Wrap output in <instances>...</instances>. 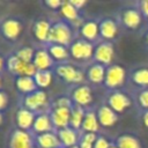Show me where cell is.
Listing matches in <instances>:
<instances>
[{"label":"cell","instance_id":"cell-1","mask_svg":"<svg viewBox=\"0 0 148 148\" xmlns=\"http://www.w3.org/2000/svg\"><path fill=\"white\" fill-rule=\"evenodd\" d=\"M72 39V30L64 22H57L51 25V31L49 36V42L59 45H68Z\"/></svg>","mask_w":148,"mask_h":148},{"label":"cell","instance_id":"cell-27","mask_svg":"<svg viewBox=\"0 0 148 148\" xmlns=\"http://www.w3.org/2000/svg\"><path fill=\"white\" fill-rule=\"evenodd\" d=\"M117 147L118 148H141L138 139L128 134L120 135L117 139Z\"/></svg>","mask_w":148,"mask_h":148},{"label":"cell","instance_id":"cell-14","mask_svg":"<svg viewBox=\"0 0 148 148\" xmlns=\"http://www.w3.org/2000/svg\"><path fill=\"white\" fill-rule=\"evenodd\" d=\"M97 119H98V123L102 126L110 127V126H112V125L116 124V121H117V114H116V112L110 106L103 105L97 111Z\"/></svg>","mask_w":148,"mask_h":148},{"label":"cell","instance_id":"cell-4","mask_svg":"<svg viewBox=\"0 0 148 148\" xmlns=\"http://www.w3.org/2000/svg\"><path fill=\"white\" fill-rule=\"evenodd\" d=\"M71 54L73 58L79 60H86L89 59L94 54V47L92 44L86 39H79L75 40L71 45Z\"/></svg>","mask_w":148,"mask_h":148},{"label":"cell","instance_id":"cell-29","mask_svg":"<svg viewBox=\"0 0 148 148\" xmlns=\"http://www.w3.org/2000/svg\"><path fill=\"white\" fill-rule=\"evenodd\" d=\"M49 53L52 57V59L56 60H65L68 57V50L64 45L59 44H52L49 47Z\"/></svg>","mask_w":148,"mask_h":148},{"label":"cell","instance_id":"cell-3","mask_svg":"<svg viewBox=\"0 0 148 148\" xmlns=\"http://www.w3.org/2000/svg\"><path fill=\"white\" fill-rule=\"evenodd\" d=\"M71 113H72V106L54 104V109L50 114L53 126L58 127L59 130L68 127L71 121Z\"/></svg>","mask_w":148,"mask_h":148},{"label":"cell","instance_id":"cell-42","mask_svg":"<svg viewBox=\"0 0 148 148\" xmlns=\"http://www.w3.org/2000/svg\"><path fill=\"white\" fill-rule=\"evenodd\" d=\"M3 66H5V61H3V59L0 57V72L2 71V68H3Z\"/></svg>","mask_w":148,"mask_h":148},{"label":"cell","instance_id":"cell-45","mask_svg":"<svg viewBox=\"0 0 148 148\" xmlns=\"http://www.w3.org/2000/svg\"><path fill=\"white\" fill-rule=\"evenodd\" d=\"M71 148H80L79 146H73V147H71Z\"/></svg>","mask_w":148,"mask_h":148},{"label":"cell","instance_id":"cell-7","mask_svg":"<svg viewBox=\"0 0 148 148\" xmlns=\"http://www.w3.org/2000/svg\"><path fill=\"white\" fill-rule=\"evenodd\" d=\"M57 74L62 77L64 80H66L67 82H75L79 83L83 80V74L81 71L76 69L75 67L71 66V65H59L56 69Z\"/></svg>","mask_w":148,"mask_h":148},{"label":"cell","instance_id":"cell-31","mask_svg":"<svg viewBox=\"0 0 148 148\" xmlns=\"http://www.w3.org/2000/svg\"><path fill=\"white\" fill-rule=\"evenodd\" d=\"M133 81L139 86H148V68H140L134 72Z\"/></svg>","mask_w":148,"mask_h":148},{"label":"cell","instance_id":"cell-41","mask_svg":"<svg viewBox=\"0 0 148 148\" xmlns=\"http://www.w3.org/2000/svg\"><path fill=\"white\" fill-rule=\"evenodd\" d=\"M143 124L146 127H148V111H146L143 114Z\"/></svg>","mask_w":148,"mask_h":148},{"label":"cell","instance_id":"cell-8","mask_svg":"<svg viewBox=\"0 0 148 148\" xmlns=\"http://www.w3.org/2000/svg\"><path fill=\"white\" fill-rule=\"evenodd\" d=\"M113 52H114L113 51V45L109 42H104V43H101L96 47V50L94 52V58L99 64L108 65L112 61Z\"/></svg>","mask_w":148,"mask_h":148},{"label":"cell","instance_id":"cell-47","mask_svg":"<svg viewBox=\"0 0 148 148\" xmlns=\"http://www.w3.org/2000/svg\"><path fill=\"white\" fill-rule=\"evenodd\" d=\"M147 43H148V35H147Z\"/></svg>","mask_w":148,"mask_h":148},{"label":"cell","instance_id":"cell-11","mask_svg":"<svg viewBox=\"0 0 148 148\" xmlns=\"http://www.w3.org/2000/svg\"><path fill=\"white\" fill-rule=\"evenodd\" d=\"M32 64L36 66L37 71H49L53 64V59L46 50H38L35 52Z\"/></svg>","mask_w":148,"mask_h":148},{"label":"cell","instance_id":"cell-24","mask_svg":"<svg viewBox=\"0 0 148 148\" xmlns=\"http://www.w3.org/2000/svg\"><path fill=\"white\" fill-rule=\"evenodd\" d=\"M105 68L103 65L101 64H96V65H92L89 69H88V79L94 82V83H101L105 80Z\"/></svg>","mask_w":148,"mask_h":148},{"label":"cell","instance_id":"cell-34","mask_svg":"<svg viewBox=\"0 0 148 148\" xmlns=\"http://www.w3.org/2000/svg\"><path fill=\"white\" fill-rule=\"evenodd\" d=\"M139 103H140L141 106L148 108V89L147 90H143L139 95Z\"/></svg>","mask_w":148,"mask_h":148},{"label":"cell","instance_id":"cell-26","mask_svg":"<svg viewBox=\"0 0 148 148\" xmlns=\"http://www.w3.org/2000/svg\"><path fill=\"white\" fill-rule=\"evenodd\" d=\"M84 112L83 109L79 105H76L75 108H72V113H71V121L69 125L73 130H79L80 127H82V123L84 119Z\"/></svg>","mask_w":148,"mask_h":148},{"label":"cell","instance_id":"cell-46","mask_svg":"<svg viewBox=\"0 0 148 148\" xmlns=\"http://www.w3.org/2000/svg\"><path fill=\"white\" fill-rule=\"evenodd\" d=\"M0 87H1V77H0Z\"/></svg>","mask_w":148,"mask_h":148},{"label":"cell","instance_id":"cell-44","mask_svg":"<svg viewBox=\"0 0 148 148\" xmlns=\"http://www.w3.org/2000/svg\"><path fill=\"white\" fill-rule=\"evenodd\" d=\"M109 148H118V147H117V145H116V146H113V145H111V146H110Z\"/></svg>","mask_w":148,"mask_h":148},{"label":"cell","instance_id":"cell-38","mask_svg":"<svg viewBox=\"0 0 148 148\" xmlns=\"http://www.w3.org/2000/svg\"><path fill=\"white\" fill-rule=\"evenodd\" d=\"M71 3L76 8V9H80L81 7H83L86 5V1L84 0H71Z\"/></svg>","mask_w":148,"mask_h":148},{"label":"cell","instance_id":"cell-6","mask_svg":"<svg viewBox=\"0 0 148 148\" xmlns=\"http://www.w3.org/2000/svg\"><path fill=\"white\" fill-rule=\"evenodd\" d=\"M47 103V95L43 90H36L31 94L25 95L24 106L30 111H38L43 109Z\"/></svg>","mask_w":148,"mask_h":148},{"label":"cell","instance_id":"cell-35","mask_svg":"<svg viewBox=\"0 0 148 148\" xmlns=\"http://www.w3.org/2000/svg\"><path fill=\"white\" fill-rule=\"evenodd\" d=\"M82 140H83V141H87V142H89V143L95 145V142H96V140H97V136H96L95 133H84L83 136H82Z\"/></svg>","mask_w":148,"mask_h":148},{"label":"cell","instance_id":"cell-18","mask_svg":"<svg viewBox=\"0 0 148 148\" xmlns=\"http://www.w3.org/2000/svg\"><path fill=\"white\" fill-rule=\"evenodd\" d=\"M52 127H53V124H52L51 117L49 114H45V113H42V114L37 116L36 119H35L34 126H32L34 131L36 133H39V134L51 132Z\"/></svg>","mask_w":148,"mask_h":148},{"label":"cell","instance_id":"cell-17","mask_svg":"<svg viewBox=\"0 0 148 148\" xmlns=\"http://www.w3.org/2000/svg\"><path fill=\"white\" fill-rule=\"evenodd\" d=\"M60 142L62 146L65 147H73V146H76V142H77V135H76V132L71 128V127H65V128H60L57 133Z\"/></svg>","mask_w":148,"mask_h":148},{"label":"cell","instance_id":"cell-39","mask_svg":"<svg viewBox=\"0 0 148 148\" xmlns=\"http://www.w3.org/2000/svg\"><path fill=\"white\" fill-rule=\"evenodd\" d=\"M141 9L146 17H148V0H145L141 2Z\"/></svg>","mask_w":148,"mask_h":148},{"label":"cell","instance_id":"cell-33","mask_svg":"<svg viewBox=\"0 0 148 148\" xmlns=\"http://www.w3.org/2000/svg\"><path fill=\"white\" fill-rule=\"evenodd\" d=\"M110 146L111 145L109 143V141L105 138L101 136V138H97V140H96V142L94 145V148H109Z\"/></svg>","mask_w":148,"mask_h":148},{"label":"cell","instance_id":"cell-22","mask_svg":"<svg viewBox=\"0 0 148 148\" xmlns=\"http://www.w3.org/2000/svg\"><path fill=\"white\" fill-rule=\"evenodd\" d=\"M117 31H118L117 24L112 20H110V18L103 20L99 23V34L105 39H112V38H114L116 35H117Z\"/></svg>","mask_w":148,"mask_h":148},{"label":"cell","instance_id":"cell-36","mask_svg":"<svg viewBox=\"0 0 148 148\" xmlns=\"http://www.w3.org/2000/svg\"><path fill=\"white\" fill-rule=\"evenodd\" d=\"M45 5L49 6L52 9H57V8H60L61 7L62 2L59 1V0H47V1H45Z\"/></svg>","mask_w":148,"mask_h":148},{"label":"cell","instance_id":"cell-20","mask_svg":"<svg viewBox=\"0 0 148 148\" xmlns=\"http://www.w3.org/2000/svg\"><path fill=\"white\" fill-rule=\"evenodd\" d=\"M123 22L130 29H136L141 23V14L135 9H127L123 13Z\"/></svg>","mask_w":148,"mask_h":148},{"label":"cell","instance_id":"cell-25","mask_svg":"<svg viewBox=\"0 0 148 148\" xmlns=\"http://www.w3.org/2000/svg\"><path fill=\"white\" fill-rule=\"evenodd\" d=\"M98 119L94 112H87L82 123V128L86 133H96L98 131Z\"/></svg>","mask_w":148,"mask_h":148},{"label":"cell","instance_id":"cell-10","mask_svg":"<svg viewBox=\"0 0 148 148\" xmlns=\"http://www.w3.org/2000/svg\"><path fill=\"white\" fill-rule=\"evenodd\" d=\"M10 148H34L30 134L23 130H16L10 138Z\"/></svg>","mask_w":148,"mask_h":148},{"label":"cell","instance_id":"cell-12","mask_svg":"<svg viewBox=\"0 0 148 148\" xmlns=\"http://www.w3.org/2000/svg\"><path fill=\"white\" fill-rule=\"evenodd\" d=\"M73 99L79 106H86L92 101L91 90L88 86H79L73 91Z\"/></svg>","mask_w":148,"mask_h":148},{"label":"cell","instance_id":"cell-19","mask_svg":"<svg viewBox=\"0 0 148 148\" xmlns=\"http://www.w3.org/2000/svg\"><path fill=\"white\" fill-rule=\"evenodd\" d=\"M50 31H51V25L45 20H38L34 24V35L40 42L49 40Z\"/></svg>","mask_w":148,"mask_h":148},{"label":"cell","instance_id":"cell-40","mask_svg":"<svg viewBox=\"0 0 148 148\" xmlns=\"http://www.w3.org/2000/svg\"><path fill=\"white\" fill-rule=\"evenodd\" d=\"M79 147H80V148H94V145H92V143H89V142H87V141L81 140Z\"/></svg>","mask_w":148,"mask_h":148},{"label":"cell","instance_id":"cell-37","mask_svg":"<svg viewBox=\"0 0 148 148\" xmlns=\"http://www.w3.org/2000/svg\"><path fill=\"white\" fill-rule=\"evenodd\" d=\"M8 103V97L3 91H0V110L5 109Z\"/></svg>","mask_w":148,"mask_h":148},{"label":"cell","instance_id":"cell-9","mask_svg":"<svg viewBox=\"0 0 148 148\" xmlns=\"http://www.w3.org/2000/svg\"><path fill=\"white\" fill-rule=\"evenodd\" d=\"M109 106L114 111V112H124L131 104L130 98L119 91H114L109 96Z\"/></svg>","mask_w":148,"mask_h":148},{"label":"cell","instance_id":"cell-28","mask_svg":"<svg viewBox=\"0 0 148 148\" xmlns=\"http://www.w3.org/2000/svg\"><path fill=\"white\" fill-rule=\"evenodd\" d=\"M34 79L37 87L46 88L52 82V73L50 71H37L34 75Z\"/></svg>","mask_w":148,"mask_h":148},{"label":"cell","instance_id":"cell-5","mask_svg":"<svg viewBox=\"0 0 148 148\" xmlns=\"http://www.w3.org/2000/svg\"><path fill=\"white\" fill-rule=\"evenodd\" d=\"M125 81V69L119 65H112L106 69L105 73V84L109 88H117L121 86Z\"/></svg>","mask_w":148,"mask_h":148},{"label":"cell","instance_id":"cell-21","mask_svg":"<svg viewBox=\"0 0 148 148\" xmlns=\"http://www.w3.org/2000/svg\"><path fill=\"white\" fill-rule=\"evenodd\" d=\"M15 83H16L17 89L27 95L36 91V88H37L34 76H18Z\"/></svg>","mask_w":148,"mask_h":148},{"label":"cell","instance_id":"cell-13","mask_svg":"<svg viewBox=\"0 0 148 148\" xmlns=\"http://www.w3.org/2000/svg\"><path fill=\"white\" fill-rule=\"evenodd\" d=\"M1 30L2 34L6 38L8 39H16L22 30L21 23L17 20H13V18H8L6 21H3L2 25H1Z\"/></svg>","mask_w":148,"mask_h":148},{"label":"cell","instance_id":"cell-43","mask_svg":"<svg viewBox=\"0 0 148 148\" xmlns=\"http://www.w3.org/2000/svg\"><path fill=\"white\" fill-rule=\"evenodd\" d=\"M2 124V114H1V112H0V125Z\"/></svg>","mask_w":148,"mask_h":148},{"label":"cell","instance_id":"cell-16","mask_svg":"<svg viewBox=\"0 0 148 148\" xmlns=\"http://www.w3.org/2000/svg\"><path fill=\"white\" fill-rule=\"evenodd\" d=\"M36 141H37V145L39 146V148H60V146H61V142H60L58 135L52 132L38 134Z\"/></svg>","mask_w":148,"mask_h":148},{"label":"cell","instance_id":"cell-15","mask_svg":"<svg viewBox=\"0 0 148 148\" xmlns=\"http://www.w3.org/2000/svg\"><path fill=\"white\" fill-rule=\"evenodd\" d=\"M35 114L32 111L28 110V109H20L16 113V124L17 126L25 131L28 128H30L31 126H34V123H35Z\"/></svg>","mask_w":148,"mask_h":148},{"label":"cell","instance_id":"cell-23","mask_svg":"<svg viewBox=\"0 0 148 148\" xmlns=\"http://www.w3.org/2000/svg\"><path fill=\"white\" fill-rule=\"evenodd\" d=\"M99 34V24L94 21H88L81 27V35L86 38V40H94Z\"/></svg>","mask_w":148,"mask_h":148},{"label":"cell","instance_id":"cell-30","mask_svg":"<svg viewBox=\"0 0 148 148\" xmlns=\"http://www.w3.org/2000/svg\"><path fill=\"white\" fill-rule=\"evenodd\" d=\"M60 12H61L62 16H65L69 21H76L79 17L77 9L71 3V1H64L60 7Z\"/></svg>","mask_w":148,"mask_h":148},{"label":"cell","instance_id":"cell-2","mask_svg":"<svg viewBox=\"0 0 148 148\" xmlns=\"http://www.w3.org/2000/svg\"><path fill=\"white\" fill-rule=\"evenodd\" d=\"M8 69L18 76H34L37 72L36 66L32 62H25L18 59L16 56H12L8 59Z\"/></svg>","mask_w":148,"mask_h":148},{"label":"cell","instance_id":"cell-32","mask_svg":"<svg viewBox=\"0 0 148 148\" xmlns=\"http://www.w3.org/2000/svg\"><path fill=\"white\" fill-rule=\"evenodd\" d=\"M18 59H21V60H23V61H25V62H32V60H34V56H35V52H34V50L31 49V47H22V49H20L17 52H16V54H15Z\"/></svg>","mask_w":148,"mask_h":148}]
</instances>
